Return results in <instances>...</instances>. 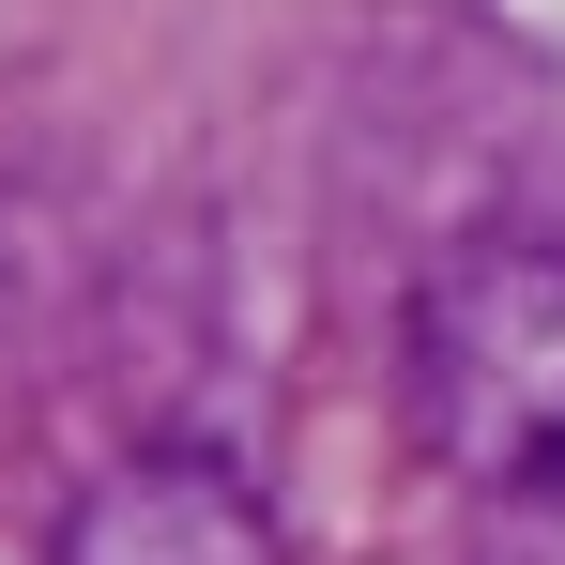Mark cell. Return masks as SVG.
<instances>
[{
  "mask_svg": "<svg viewBox=\"0 0 565 565\" xmlns=\"http://www.w3.org/2000/svg\"><path fill=\"white\" fill-rule=\"evenodd\" d=\"M46 565H290L276 504L199 444H122V459L62 504Z\"/></svg>",
  "mask_w": 565,
  "mask_h": 565,
  "instance_id": "7a4b0ae2",
  "label": "cell"
},
{
  "mask_svg": "<svg viewBox=\"0 0 565 565\" xmlns=\"http://www.w3.org/2000/svg\"><path fill=\"white\" fill-rule=\"evenodd\" d=\"M413 444L489 504H565V245L489 230L397 321Z\"/></svg>",
  "mask_w": 565,
  "mask_h": 565,
  "instance_id": "6da1fadb",
  "label": "cell"
}]
</instances>
